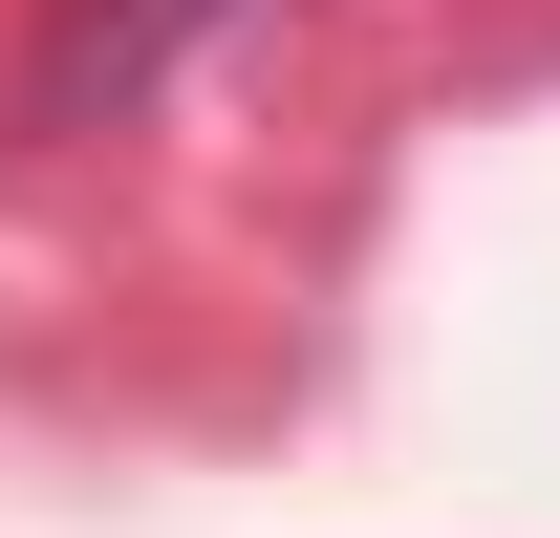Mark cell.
I'll return each instance as SVG.
<instances>
[{
	"mask_svg": "<svg viewBox=\"0 0 560 538\" xmlns=\"http://www.w3.org/2000/svg\"><path fill=\"white\" fill-rule=\"evenodd\" d=\"M237 22H302V0H44V44H22V130H130V108H173Z\"/></svg>",
	"mask_w": 560,
	"mask_h": 538,
	"instance_id": "cell-1",
	"label": "cell"
}]
</instances>
